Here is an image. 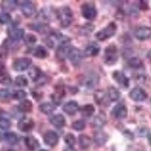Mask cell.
I'll return each mask as SVG.
<instances>
[{
  "label": "cell",
  "mask_w": 151,
  "mask_h": 151,
  "mask_svg": "<svg viewBox=\"0 0 151 151\" xmlns=\"http://www.w3.org/2000/svg\"><path fill=\"white\" fill-rule=\"evenodd\" d=\"M57 17L60 21V26L67 28L72 23L73 14L70 8L68 6H63L57 11Z\"/></svg>",
  "instance_id": "cell-1"
},
{
  "label": "cell",
  "mask_w": 151,
  "mask_h": 151,
  "mask_svg": "<svg viewBox=\"0 0 151 151\" xmlns=\"http://www.w3.org/2000/svg\"><path fill=\"white\" fill-rule=\"evenodd\" d=\"M117 30L116 24L114 22H112L109 24L106 27L98 31L95 34V37L100 41H104V40H108L110 38L113 37L115 35L116 32Z\"/></svg>",
  "instance_id": "cell-2"
},
{
  "label": "cell",
  "mask_w": 151,
  "mask_h": 151,
  "mask_svg": "<svg viewBox=\"0 0 151 151\" xmlns=\"http://www.w3.org/2000/svg\"><path fill=\"white\" fill-rule=\"evenodd\" d=\"M118 60L117 48L114 45H110L105 48L104 54V62L106 65H113Z\"/></svg>",
  "instance_id": "cell-3"
},
{
  "label": "cell",
  "mask_w": 151,
  "mask_h": 151,
  "mask_svg": "<svg viewBox=\"0 0 151 151\" xmlns=\"http://www.w3.org/2000/svg\"><path fill=\"white\" fill-rule=\"evenodd\" d=\"M81 12H82V14L83 17L88 21L94 20L98 14L96 8L94 6V4L92 2H85L81 6Z\"/></svg>",
  "instance_id": "cell-4"
},
{
  "label": "cell",
  "mask_w": 151,
  "mask_h": 151,
  "mask_svg": "<svg viewBox=\"0 0 151 151\" xmlns=\"http://www.w3.org/2000/svg\"><path fill=\"white\" fill-rule=\"evenodd\" d=\"M32 64V60L29 58H21L16 59L13 62V69L17 72L24 71L27 70L29 66Z\"/></svg>",
  "instance_id": "cell-5"
},
{
  "label": "cell",
  "mask_w": 151,
  "mask_h": 151,
  "mask_svg": "<svg viewBox=\"0 0 151 151\" xmlns=\"http://www.w3.org/2000/svg\"><path fill=\"white\" fill-rule=\"evenodd\" d=\"M129 97L134 101L141 102L145 101L147 98V94L141 88L136 87L130 91V93H129Z\"/></svg>",
  "instance_id": "cell-6"
},
{
  "label": "cell",
  "mask_w": 151,
  "mask_h": 151,
  "mask_svg": "<svg viewBox=\"0 0 151 151\" xmlns=\"http://www.w3.org/2000/svg\"><path fill=\"white\" fill-rule=\"evenodd\" d=\"M134 34L137 40L141 41L149 40L151 37V28L147 26L139 27L135 29Z\"/></svg>",
  "instance_id": "cell-7"
},
{
  "label": "cell",
  "mask_w": 151,
  "mask_h": 151,
  "mask_svg": "<svg viewBox=\"0 0 151 151\" xmlns=\"http://www.w3.org/2000/svg\"><path fill=\"white\" fill-rule=\"evenodd\" d=\"M34 121L32 119L24 117L17 122V129L23 132H28L34 128Z\"/></svg>",
  "instance_id": "cell-8"
},
{
  "label": "cell",
  "mask_w": 151,
  "mask_h": 151,
  "mask_svg": "<svg viewBox=\"0 0 151 151\" xmlns=\"http://www.w3.org/2000/svg\"><path fill=\"white\" fill-rule=\"evenodd\" d=\"M113 79L118 83L119 86L124 88H127L129 87V79L125 75L123 72L120 70L114 71L113 73Z\"/></svg>",
  "instance_id": "cell-9"
},
{
  "label": "cell",
  "mask_w": 151,
  "mask_h": 151,
  "mask_svg": "<svg viewBox=\"0 0 151 151\" xmlns=\"http://www.w3.org/2000/svg\"><path fill=\"white\" fill-rule=\"evenodd\" d=\"M82 53H81L80 50L78 49L77 48L70 46L69 49L68 55H67V58L72 62L73 65H78L80 64L81 60H82Z\"/></svg>",
  "instance_id": "cell-10"
},
{
  "label": "cell",
  "mask_w": 151,
  "mask_h": 151,
  "mask_svg": "<svg viewBox=\"0 0 151 151\" xmlns=\"http://www.w3.org/2000/svg\"><path fill=\"white\" fill-rule=\"evenodd\" d=\"M43 140L46 145L49 147L56 146L59 141V137L54 131H48L43 136Z\"/></svg>",
  "instance_id": "cell-11"
},
{
  "label": "cell",
  "mask_w": 151,
  "mask_h": 151,
  "mask_svg": "<svg viewBox=\"0 0 151 151\" xmlns=\"http://www.w3.org/2000/svg\"><path fill=\"white\" fill-rule=\"evenodd\" d=\"M21 10L25 17H30L36 13V7L32 2L24 1L21 4Z\"/></svg>",
  "instance_id": "cell-12"
},
{
  "label": "cell",
  "mask_w": 151,
  "mask_h": 151,
  "mask_svg": "<svg viewBox=\"0 0 151 151\" xmlns=\"http://www.w3.org/2000/svg\"><path fill=\"white\" fill-rule=\"evenodd\" d=\"M112 115L116 119H125L128 116V109L125 105L119 104L112 110Z\"/></svg>",
  "instance_id": "cell-13"
},
{
  "label": "cell",
  "mask_w": 151,
  "mask_h": 151,
  "mask_svg": "<svg viewBox=\"0 0 151 151\" xmlns=\"http://www.w3.org/2000/svg\"><path fill=\"white\" fill-rule=\"evenodd\" d=\"M8 35L9 39L12 40L13 41L18 42L19 40H22L25 36V32L23 29L21 28L10 27L8 29Z\"/></svg>",
  "instance_id": "cell-14"
},
{
  "label": "cell",
  "mask_w": 151,
  "mask_h": 151,
  "mask_svg": "<svg viewBox=\"0 0 151 151\" xmlns=\"http://www.w3.org/2000/svg\"><path fill=\"white\" fill-rule=\"evenodd\" d=\"M79 110V104L75 101H70L63 106V110L68 115H75Z\"/></svg>",
  "instance_id": "cell-15"
},
{
  "label": "cell",
  "mask_w": 151,
  "mask_h": 151,
  "mask_svg": "<svg viewBox=\"0 0 151 151\" xmlns=\"http://www.w3.org/2000/svg\"><path fill=\"white\" fill-rule=\"evenodd\" d=\"M109 139L108 134L103 131H98L94 134V141L98 146H103Z\"/></svg>",
  "instance_id": "cell-16"
},
{
  "label": "cell",
  "mask_w": 151,
  "mask_h": 151,
  "mask_svg": "<svg viewBox=\"0 0 151 151\" xmlns=\"http://www.w3.org/2000/svg\"><path fill=\"white\" fill-rule=\"evenodd\" d=\"M100 50H101V48L99 45L96 42H92L88 45V46L85 48L84 55L86 57L96 56L99 54Z\"/></svg>",
  "instance_id": "cell-17"
},
{
  "label": "cell",
  "mask_w": 151,
  "mask_h": 151,
  "mask_svg": "<svg viewBox=\"0 0 151 151\" xmlns=\"http://www.w3.org/2000/svg\"><path fill=\"white\" fill-rule=\"evenodd\" d=\"M49 121L53 126L58 129H61L62 127H64L66 123L65 118L61 114H56V115L52 116L49 119Z\"/></svg>",
  "instance_id": "cell-18"
},
{
  "label": "cell",
  "mask_w": 151,
  "mask_h": 151,
  "mask_svg": "<svg viewBox=\"0 0 151 151\" xmlns=\"http://www.w3.org/2000/svg\"><path fill=\"white\" fill-rule=\"evenodd\" d=\"M25 145L27 149L30 151H34L40 147V142L36 139V137L33 135L27 136L24 139Z\"/></svg>",
  "instance_id": "cell-19"
},
{
  "label": "cell",
  "mask_w": 151,
  "mask_h": 151,
  "mask_svg": "<svg viewBox=\"0 0 151 151\" xmlns=\"http://www.w3.org/2000/svg\"><path fill=\"white\" fill-rule=\"evenodd\" d=\"M70 45H60L58 47L56 51V58L60 60H64L67 58V55H68L69 49L70 48Z\"/></svg>",
  "instance_id": "cell-20"
},
{
  "label": "cell",
  "mask_w": 151,
  "mask_h": 151,
  "mask_svg": "<svg viewBox=\"0 0 151 151\" xmlns=\"http://www.w3.org/2000/svg\"><path fill=\"white\" fill-rule=\"evenodd\" d=\"M106 123V116L104 112L101 111L93 120V125L98 129H101Z\"/></svg>",
  "instance_id": "cell-21"
},
{
  "label": "cell",
  "mask_w": 151,
  "mask_h": 151,
  "mask_svg": "<svg viewBox=\"0 0 151 151\" xmlns=\"http://www.w3.org/2000/svg\"><path fill=\"white\" fill-rule=\"evenodd\" d=\"M99 83V76L94 73L88 75L85 79V86L88 88H93Z\"/></svg>",
  "instance_id": "cell-22"
},
{
  "label": "cell",
  "mask_w": 151,
  "mask_h": 151,
  "mask_svg": "<svg viewBox=\"0 0 151 151\" xmlns=\"http://www.w3.org/2000/svg\"><path fill=\"white\" fill-rule=\"evenodd\" d=\"M33 56L36 57V58L45 59L48 57V53L46 48L42 45H38L34 48L33 52Z\"/></svg>",
  "instance_id": "cell-23"
},
{
  "label": "cell",
  "mask_w": 151,
  "mask_h": 151,
  "mask_svg": "<svg viewBox=\"0 0 151 151\" xmlns=\"http://www.w3.org/2000/svg\"><path fill=\"white\" fill-rule=\"evenodd\" d=\"M29 76L33 82H38L43 77L41 70L37 67H33L29 70Z\"/></svg>",
  "instance_id": "cell-24"
},
{
  "label": "cell",
  "mask_w": 151,
  "mask_h": 151,
  "mask_svg": "<svg viewBox=\"0 0 151 151\" xmlns=\"http://www.w3.org/2000/svg\"><path fill=\"white\" fill-rule=\"evenodd\" d=\"M39 109L44 114L49 115L55 111V110L56 109V106H55V104H52V103H49V102H45V103H42V104H40L39 106Z\"/></svg>",
  "instance_id": "cell-25"
},
{
  "label": "cell",
  "mask_w": 151,
  "mask_h": 151,
  "mask_svg": "<svg viewBox=\"0 0 151 151\" xmlns=\"http://www.w3.org/2000/svg\"><path fill=\"white\" fill-rule=\"evenodd\" d=\"M107 96L110 101H116L120 98V92L116 88L111 86L107 89Z\"/></svg>",
  "instance_id": "cell-26"
},
{
  "label": "cell",
  "mask_w": 151,
  "mask_h": 151,
  "mask_svg": "<svg viewBox=\"0 0 151 151\" xmlns=\"http://www.w3.org/2000/svg\"><path fill=\"white\" fill-rule=\"evenodd\" d=\"M91 140L86 134H81L79 137V145L82 150H87L91 146Z\"/></svg>",
  "instance_id": "cell-27"
},
{
  "label": "cell",
  "mask_w": 151,
  "mask_h": 151,
  "mask_svg": "<svg viewBox=\"0 0 151 151\" xmlns=\"http://www.w3.org/2000/svg\"><path fill=\"white\" fill-rule=\"evenodd\" d=\"M95 112V108L92 104H86L80 108L81 114L84 117H91Z\"/></svg>",
  "instance_id": "cell-28"
},
{
  "label": "cell",
  "mask_w": 151,
  "mask_h": 151,
  "mask_svg": "<svg viewBox=\"0 0 151 151\" xmlns=\"http://www.w3.org/2000/svg\"><path fill=\"white\" fill-rule=\"evenodd\" d=\"M4 140H5L8 144L11 145H14L18 142V136L14 132H6L5 134H3Z\"/></svg>",
  "instance_id": "cell-29"
},
{
  "label": "cell",
  "mask_w": 151,
  "mask_h": 151,
  "mask_svg": "<svg viewBox=\"0 0 151 151\" xmlns=\"http://www.w3.org/2000/svg\"><path fill=\"white\" fill-rule=\"evenodd\" d=\"M18 110L22 113H29L33 110V103L29 100H24L18 105Z\"/></svg>",
  "instance_id": "cell-30"
},
{
  "label": "cell",
  "mask_w": 151,
  "mask_h": 151,
  "mask_svg": "<svg viewBox=\"0 0 151 151\" xmlns=\"http://www.w3.org/2000/svg\"><path fill=\"white\" fill-rule=\"evenodd\" d=\"M12 83L10 75L3 69H0V84L4 86H9Z\"/></svg>",
  "instance_id": "cell-31"
},
{
  "label": "cell",
  "mask_w": 151,
  "mask_h": 151,
  "mask_svg": "<svg viewBox=\"0 0 151 151\" xmlns=\"http://www.w3.org/2000/svg\"><path fill=\"white\" fill-rule=\"evenodd\" d=\"M17 5V1L14 0H5L2 1L1 4V7L4 11H14Z\"/></svg>",
  "instance_id": "cell-32"
},
{
  "label": "cell",
  "mask_w": 151,
  "mask_h": 151,
  "mask_svg": "<svg viewBox=\"0 0 151 151\" xmlns=\"http://www.w3.org/2000/svg\"><path fill=\"white\" fill-rule=\"evenodd\" d=\"M64 91L63 88H59V89L57 90V91L54 94H52V101L54 102L55 105H60L61 103L62 98L64 97Z\"/></svg>",
  "instance_id": "cell-33"
},
{
  "label": "cell",
  "mask_w": 151,
  "mask_h": 151,
  "mask_svg": "<svg viewBox=\"0 0 151 151\" xmlns=\"http://www.w3.org/2000/svg\"><path fill=\"white\" fill-rule=\"evenodd\" d=\"M128 65L132 69H139L143 67V62L141 59L136 57L131 58L128 60Z\"/></svg>",
  "instance_id": "cell-34"
},
{
  "label": "cell",
  "mask_w": 151,
  "mask_h": 151,
  "mask_svg": "<svg viewBox=\"0 0 151 151\" xmlns=\"http://www.w3.org/2000/svg\"><path fill=\"white\" fill-rule=\"evenodd\" d=\"M14 83L18 87H26L28 86V79L24 75H19L14 79Z\"/></svg>",
  "instance_id": "cell-35"
},
{
  "label": "cell",
  "mask_w": 151,
  "mask_h": 151,
  "mask_svg": "<svg viewBox=\"0 0 151 151\" xmlns=\"http://www.w3.org/2000/svg\"><path fill=\"white\" fill-rule=\"evenodd\" d=\"M24 42L28 47H33L37 42V38L32 33H28L24 36Z\"/></svg>",
  "instance_id": "cell-36"
},
{
  "label": "cell",
  "mask_w": 151,
  "mask_h": 151,
  "mask_svg": "<svg viewBox=\"0 0 151 151\" xmlns=\"http://www.w3.org/2000/svg\"><path fill=\"white\" fill-rule=\"evenodd\" d=\"M105 99H106V94L102 90L97 91L96 92L94 93V100H95V101L98 104H104Z\"/></svg>",
  "instance_id": "cell-37"
},
{
  "label": "cell",
  "mask_w": 151,
  "mask_h": 151,
  "mask_svg": "<svg viewBox=\"0 0 151 151\" xmlns=\"http://www.w3.org/2000/svg\"><path fill=\"white\" fill-rule=\"evenodd\" d=\"M11 98V93L6 88H0V102L5 103L9 101Z\"/></svg>",
  "instance_id": "cell-38"
},
{
  "label": "cell",
  "mask_w": 151,
  "mask_h": 151,
  "mask_svg": "<svg viewBox=\"0 0 151 151\" xmlns=\"http://www.w3.org/2000/svg\"><path fill=\"white\" fill-rule=\"evenodd\" d=\"M64 141H65L66 144H67L69 147H73L76 144V137L72 133H68V134H66V136L64 137Z\"/></svg>",
  "instance_id": "cell-39"
},
{
  "label": "cell",
  "mask_w": 151,
  "mask_h": 151,
  "mask_svg": "<svg viewBox=\"0 0 151 151\" xmlns=\"http://www.w3.org/2000/svg\"><path fill=\"white\" fill-rule=\"evenodd\" d=\"M12 123L9 119L5 117H0V129L2 130H8L10 129Z\"/></svg>",
  "instance_id": "cell-40"
},
{
  "label": "cell",
  "mask_w": 151,
  "mask_h": 151,
  "mask_svg": "<svg viewBox=\"0 0 151 151\" xmlns=\"http://www.w3.org/2000/svg\"><path fill=\"white\" fill-rule=\"evenodd\" d=\"M27 95V92L24 90H17V91H14L12 94V98H14V99L17 100V101H20V100H24L26 98Z\"/></svg>",
  "instance_id": "cell-41"
},
{
  "label": "cell",
  "mask_w": 151,
  "mask_h": 151,
  "mask_svg": "<svg viewBox=\"0 0 151 151\" xmlns=\"http://www.w3.org/2000/svg\"><path fill=\"white\" fill-rule=\"evenodd\" d=\"M72 128L76 131H82L86 128V122L82 119L76 120L73 122Z\"/></svg>",
  "instance_id": "cell-42"
},
{
  "label": "cell",
  "mask_w": 151,
  "mask_h": 151,
  "mask_svg": "<svg viewBox=\"0 0 151 151\" xmlns=\"http://www.w3.org/2000/svg\"><path fill=\"white\" fill-rule=\"evenodd\" d=\"M94 29V26L91 24H86L81 27V33L83 35H88L93 32Z\"/></svg>",
  "instance_id": "cell-43"
},
{
  "label": "cell",
  "mask_w": 151,
  "mask_h": 151,
  "mask_svg": "<svg viewBox=\"0 0 151 151\" xmlns=\"http://www.w3.org/2000/svg\"><path fill=\"white\" fill-rule=\"evenodd\" d=\"M12 21V17L9 13H2L0 14V24H9Z\"/></svg>",
  "instance_id": "cell-44"
},
{
  "label": "cell",
  "mask_w": 151,
  "mask_h": 151,
  "mask_svg": "<svg viewBox=\"0 0 151 151\" xmlns=\"http://www.w3.org/2000/svg\"><path fill=\"white\" fill-rule=\"evenodd\" d=\"M8 56V48L4 45H0V60H5Z\"/></svg>",
  "instance_id": "cell-45"
},
{
  "label": "cell",
  "mask_w": 151,
  "mask_h": 151,
  "mask_svg": "<svg viewBox=\"0 0 151 151\" xmlns=\"http://www.w3.org/2000/svg\"><path fill=\"white\" fill-rule=\"evenodd\" d=\"M141 2V6H140V8H141L142 10H146V9L148 8L147 3H146L145 2Z\"/></svg>",
  "instance_id": "cell-46"
},
{
  "label": "cell",
  "mask_w": 151,
  "mask_h": 151,
  "mask_svg": "<svg viewBox=\"0 0 151 151\" xmlns=\"http://www.w3.org/2000/svg\"><path fill=\"white\" fill-rule=\"evenodd\" d=\"M64 151H77L76 149H74L73 147H69L64 149Z\"/></svg>",
  "instance_id": "cell-47"
},
{
  "label": "cell",
  "mask_w": 151,
  "mask_h": 151,
  "mask_svg": "<svg viewBox=\"0 0 151 151\" xmlns=\"http://www.w3.org/2000/svg\"><path fill=\"white\" fill-rule=\"evenodd\" d=\"M3 151H14L13 149H11V148H5L3 149Z\"/></svg>",
  "instance_id": "cell-48"
},
{
  "label": "cell",
  "mask_w": 151,
  "mask_h": 151,
  "mask_svg": "<svg viewBox=\"0 0 151 151\" xmlns=\"http://www.w3.org/2000/svg\"><path fill=\"white\" fill-rule=\"evenodd\" d=\"M147 58L150 59V60H151V50H150V51L149 52H148V54H147Z\"/></svg>",
  "instance_id": "cell-49"
},
{
  "label": "cell",
  "mask_w": 151,
  "mask_h": 151,
  "mask_svg": "<svg viewBox=\"0 0 151 151\" xmlns=\"http://www.w3.org/2000/svg\"><path fill=\"white\" fill-rule=\"evenodd\" d=\"M148 141H149L150 144V145H151V134H150L149 137H148Z\"/></svg>",
  "instance_id": "cell-50"
},
{
  "label": "cell",
  "mask_w": 151,
  "mask_h": 151,
  "mask_svg": "<svg viewBox=\"0 0 151 151\" xmlns=\"http://www.w3.org/2000/svg\"><path fill=\"white\" fill-rule=\"evenodd\" d=\"M40 151H48V150H40Z\"/></svg>",
  "instance_id": "cell-51"
},
{
  "label": "cell",
  "mask_w": 151,
  "mask_h": 151,
  "mask_svg": "<svg viewBox=\"0 0 151 151\" xmlns=\"http://www.w3.org/2000/svg\"><path fill=\"white\" fill-rule=\"evenodd\" d=\"M150 104H151V100H150Z\"/></svg>",
  "instance_id": "cell-52"
}]
</instances>
